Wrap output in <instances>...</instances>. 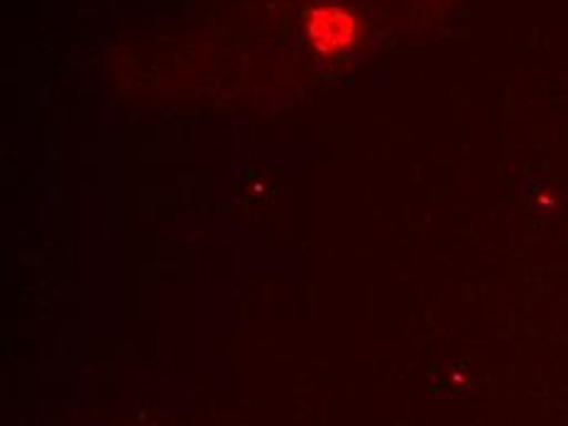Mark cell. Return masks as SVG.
<instances>
[{
    "label": "cell",
    "mask_w": 568,
    "mask_h": 426,
    "mask_svg": "<svg viewBox=\"0 0 568 426\" xmlns=\"http://www.w3.org/2000/svg\"><path fill=\"white\" fill-rule=\"evenodd\" d=\"M358 32V20L341 6H316L306 16V38L316 54L338 57L348 52Z\"/></svg>",
    "instance_id": "cell-1"
}]
</instances>
